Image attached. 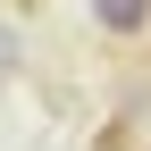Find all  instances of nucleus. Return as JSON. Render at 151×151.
Masks as SVG:
<instances>
[{
    "label": "nucleus",
    "instance_id": "1",
    "mask_svg": "<svg viewBox=\"0 0 151 151\" xmlns=\"http://www.w3.org/2000/svg\"><path fill=\"white\" fill-rule=\"evenodd\" d=\"M92 25L109 42H143L151 34V0H92Z\"/></svg>",
    "mask_w": 151,
    "mask_h": 151
},
{
    "label": "nucleus",
    "instance_id": "2",
    "mask_svg": "<svg viewBox=\"0 0 151 151\" xmlns=\"http://www.w3.org/2000/svg\"><path fill=\"white\" fill-rule=\"evenodd\" d=\"M92 151H126V126H101V134H92Z\"/></svg>",
    "mask_w": 151,
    "mask_h": 151
}]
</instances>
